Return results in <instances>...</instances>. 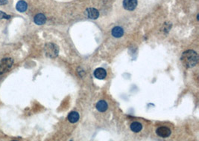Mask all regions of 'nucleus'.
I'll return each mask as SVG.
<instances>
[{
	"instance_id": "f257e3e1",
	"label": "nucleus",
	"mask_w": 199,
	"mask_h": 141,
	"mask_svg": "<svg viewBox=\"0 0 199 141\" xmlns=\"http://www.w3.org/2000/svg\"><path fill=\"white\" fill-rule=\"evenodd\" d=\"M181 61L186 68H192L198 63V56L195 51L188 50L181 55Z\"/></svg>"
},
{
	"instance_id": "f03ea898",
	"label": "nucleus",
	"mask_w": 199,
	"mask_h": 141,
	"mask_svg": "<svg viewBox=\"0 0 199 141\" xmlns=\"http://www.w3.org/2000/svg\"><path fill=\"white\" fill-rule=\"evenodd\" d=\"M13 60L11 57H6L0 60V75L6 73L12 68Z\"/></svg>"
},
{
	"instance_id": "7ed1b4c3",
	"label": "nucleus",
	"mask_w": 199,
	"mask_h": 141,
	"mask_svg": "<svg viewBox=\"0 0 199 141\" xmlns=\"http://www.w3.org/2000/svg\"><path fill=\"white\" fill-rule=\"evenodd\" d=\"M45 53L47 57H50V58H55L58 55L59 53V49L58 47L54 43H47L46 45L45 48Z\"/></svg>"
},
{
	"instance_id": "20e7f679",
	"label": "nucleus",
	"mask_w": 199,
	"mask_h": 141,
	"mask_svg": "<svg viewBox=\"0 0 199 141\" xmlns=\"http://www.w3.org/2000/svg\"><path fill=\"white\" fill-rule=\"evenodd\" d=\"M156 133H157V134L158 135V136L161 137V138H168V137H169L170 135H171L172 131L169 129V128L165 127V126H161V127L158 128V129H157V131H156Z\"/></svg>"
},
{
	"instance_id": "39448f33",
	"label": "nucleus",
	"mask_w": 199,
	"mask_h": 141,
	"mask_svg": "<svg viewBox=\"0 0 199 141\" xmlns=\"http://www.w3.org/2000/svg\"><path fill=\"white\" fill-rule=\"evenodd\" d=\"M137 5V0H124L123 7L127 11H134Z\"/></svg>"
},
{
	"instance_id": "423d86ee",
	"label": "nucleus",
	"mask_w": 199,
	"mask_h": 141,
	"mask_svg": "<svg viewBox=\"0 0 199 141\" xmlns=\"http://www.w3.org/2000/svg\"><path fill=\"white\" fill-rule=\"evenodd\" d=\"M85 14L87 15V16L89 19H91V20H96L98 19V17L99 16V12L98 10H96V8L93 7H89L85 11Z\"/></svg>"
},
{
	"instance_id": "0eeeda50",
	"label": "nucleus",
	"mask_w": 199,
	"mask_h": 141,
	"mask_svg": "<svg viewBox=\"0 0 199 141\" xmlns=\"http://www.w3.org/2000/svg\"><path fill=\"white\" fill-rule=\"evenodd\" d=\"M94 76L95 77L97 78L98 80H103L105 79L107 76V72L106 70L102 68H99L96 69V70L94 71Z\"/></svg>"
},
{
	"instance_id": "6e6552de",
	"label": "nucleus",
	"mask_w": 199,
	"mask_h": 141,
	"mask_svg": "<svg viewBox=\"0 0 199 141\" xmlns=\"http://www.w3.org/2000/svg\"><path fill=\"white\" fill-rule=\"evenodd\" d=\"M34 22L36 25H42L46 23V17L45 16V15L44 14H38L34 16Z\"/></svg>"
},
{
	"instance_id": "1a4fd4ad",
	"label": "nucleus",
	"mask_w": 199,
	"mask_h": 141,
	"mask_svg": "<svg viewBox=\"0 0 199 141\" xmlns=\"http://www.w3.org/2000/svg\"><path fill=\"white\" fill-rule=\"evenodd\" d=\"M124 34V30L121 27L117 26V27L113 28L112 30V35L116 38H120L123 36Z\"/></svg>"
},
{
	"instance_id": "9d476101",
	"label": "nucleus",
	"mask_w": 199,
	"mask_h": 141,
	"mask_svg": "<svg viewBox=\"0 0 199 141\" xmlns=\"http://www.w3.org/2000/svg\"><path fill=\"white\" fill-rule=\"evenodd\" d=\"M107 103L105 102V100H100L98 101L96 104V108L98 111L100 112H104L107 109Z\"/></svg>"
},
{
	"instance_id": "9b49d317",
	"label": "nucleus",
	"mask_w": 199,
	"mask_h": 141,
	"mask_svg": "<svg viewBox=\"0 0 199 141\" xmlns=\"http://www.w3.org/2000/svg\"><path fill=\"white\" fill-rule=\"evenodd\" d=\"M17 10L20 12H25L28 8V5L25 1L23 0H20L17 3V6H16Z\"/></svg>"
},
{
	"instance_id": "f8f14e48",
	"label": "nucleus",
	"mask_w": 199,
	"mask_h": 141,
	"mask_svg": "<svg viewBox=\"0 0 199 141\" xmlns=\"http://www.w3.org/2000/svg\"><path fill=\"white\" fill-rule=\"evenodd\" d=\"M79 120V114L76 111H72L69 114L68 121L72 123H75L78 122Z\"/></svg>"
},
{
	"instance_id": "ddd939ff",
	"label": "nucleus",
	"mask_w": 199,
	"mask_h": 141,
	"mask_svg": "<svg viewBox=\"0 0 199 141\" xmlns=\"http://www.w3.org/2000/svg\"><path fill=\"white\" fill-rule=\"evenodd\" d=\"M142 125L140 123H139V122H134V123H131V131H134V132H140V131L142 130Z\"/></svg>"
},
{
	"instance_id": "4468645a",
	"label": "nucleus",
	"mask_w": 199,
	"mask_h": 141,
	"mask_svg": "<svg viewBox=\"0 0 199 141\" xmlns=\"http://www.w3.org/2000/svg\"><path fill=\"white\" fill-rule=\"evenodd\" d=\"M0 19H2V20H10L11 16L0 11Z\"/></svg>"
},
{
	"instance_id": "2eb2a0df",
	"label": "nucleus",
	"mask_w": 199,
	"mask_h": 141,
	"mask_svg": "<svg viewBox=\"0 0 199 141\" xmlns=\"http://www.w3.org/2000/svg\"><path fill=\"white\" fill-rule=\"evenodd\" d=\"M7 3V0H0V5H6Z\"/></svg>"
}]
</instances>
